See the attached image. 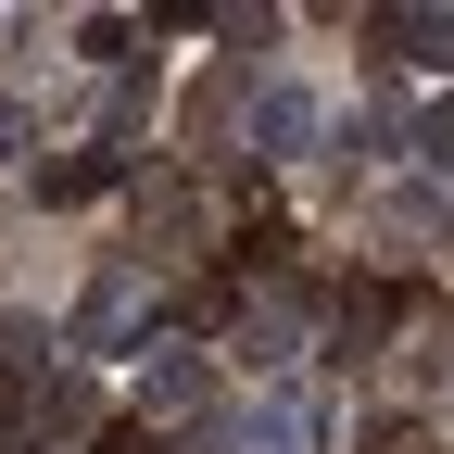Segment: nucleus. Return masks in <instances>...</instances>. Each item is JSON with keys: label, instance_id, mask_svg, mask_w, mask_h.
<instances>
[{"label": "nucleus", "instance_id": "1", "mask_svg": "<svg viewBox=\"0 0 454 454\" xmlns=\"http://www.w3.org/2000/svg\"><path fill=\"white\" fill-rule=\"evenodd\" d=\"M202 404H215V379H202V354H164V366L139 379V429H202Z\"/></svg>", "mask_w": 454, "mask_h": 454}, {"label": "nucleus", "instance_id": "2", "mask_svg": "<svg viewBox=\"0 0 454 454\" xmlns=\"http://www.w3.org/2000/svg\"><path fill=\"white\" fill-rule=\"evenodd\" d=\"M89 417H101V404H89V379H76V366H51V391L26 404V454H76Z\"/></svg>", "mask_w": 454, "mask_h": 454}, {"label": "nucleus", "instance_id": "3", "mask_svg": "<svg viewBox=\"0 0 454 454\" xmlns=\"http://www.w3.org/2000/svg\"><path fill=\"white\" fill-rule=\"evenodd\" d=\"M127 328H139V265H101L89 303H76V354H114Z\"/></svg>", "mask_w": 454, "mask_h": 454}, {"label": "nucleus", "instance_id": "4", "mask_svg": "<svg viewBox=\"0 0 454 454\" xmlns=\"http://www.w3.org/2000/svg\"><path fill=\"white\" fill-rule=\"evenodd\" d=\"M227 442H240V454H316V404H303V391H265Z\"/></svg>", "mask_w": 454, "mask_h": 454}, {"label": "nucleus", "instance_id": "5", "mask_svg": "<svg viewBox=\"0 0 454 454\" xmlns=\"http://www.w3.org/2000/svg\"><path fill=\"white\" fill-rule=\"evenodd\" d=\"M114 177H127V152H64V164H38V202H89V190H114Z\"/></svg>", "mask_w": 454, "mask_h": 454}, {"label": "nucleus", "instance_id": "6", "mask_svg": "<svg viewBox=\"0 0 454 454\" xmlns=\"http://www.w3.org/2000/svg\"><path fill=\"white\" fill-rule=\"evenodd\" d=\"M391 51H404V64H454V13H366Z\"/></svg>", "mask_w": 454, "mask_h": 454}, {"label": "nucleus", "instance_id": "7", "mask_svg": "<svg viewBox=\"0 0 454 454\" xmlns=\"http://www.w3.org/2000/svg\"><path fill=\"white\" fill-rule=\"evenodd\" d=\"M316 139V101L303 89H265V152H303Z\"/></svg>", "mask_w": 454, "mask_h": 454}, {"label": "nucleus", "instance_id": "8", "mask_svg": "<svg viewBox=\"0 0 454 454\" xmlns=\"http://www.w3.org/2000/svg\"><path fill=\"white\" fill-rule=\"evenodd\" d=\"M366 454H429V429H417V417H379V429H366Z\"/></svg>", "mask_w": 454, "mask_h": 454}, {"label": "nucleus", "instance_id": "9", "mask_svg": "<svg viewBox=\"0 0 454 454\" xmlns=\"http://www.w3.org/2000/svg\"><path fill=\"white\" fill-rule=\"evenodd\" d=\"M89 454H164V442H152V429H139V417H127V429H101V442H89Z\"/></svg>", "mask_w": 454, "mask_h": 454}, {"label": "nucleus", "instance_id": "10", "mask_svg": "<svg viewBox=\"0 0 454 454\" xmlns=\"http://www.w3.org/2000/svg\"><path fill=\"white\" fill-rule=\"evenodd\" d=\"M26 152V101H0V164H13Z\"/></svg>", "mask_w": 454, "mask_h": 454}]
</instances>
